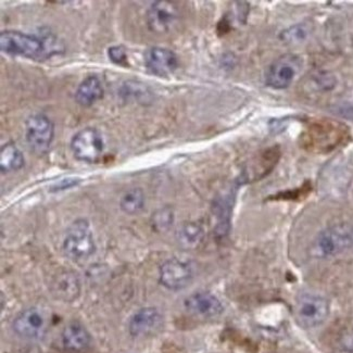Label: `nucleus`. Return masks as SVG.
Instances as JSON below:
<instances>
[{"label": "nucleus", "instance_id": "9b49d317", "mask_svg": "<svg viewBox=\"0 0 353 353\" xmlns=\"http://www.w3.org/2000/svg\"><path fill=\"white\" fill-rule=\"evenodd\" d=\"M13 330L26 339H39L46 333V320L39 310H24L13 321Z\"/></svg>", "mask_w": 353, "mask_h": 353}, {"label": "nucleus", "instance_id": "20e7f679", "mask_svg": "<svg viewBox=\"0 0 353 353\" xmlns=\"http://www.w3.org/2000/svg\"><path fill=\"white\" fill-rule=\"evenodd\" d=\"M330 302L320 294H301L294 305V318L303 328H314L325 322Z\"/></svg>", "mask_w": 353, "mask_h": 353}, {"label": "nucleus", "instance_id": "39448f33", "mask_svg": "<svg viewBox=\"0 0 353 353\" xmlns=\"http://www.w3.org/2000/svg\"><path fill=\"white\" fill-rule=\"evenodd\" d=\"M71 150L75 159L86 163H96L101 159L105 150L103 135L97 128H83L71 139Z\"/></svg>", "mask_w": 353, "mask_h": 353}, {"label": "nucleus", "instance_id": "f3484780", "mask_svg": "<svg viewBox=\"0 0 353 353\" xmlns=\"http://www.w3.org/2000/svg\"><path fill=\"white\" fill-rule=\"evenodd\" d=\"M24 165V157L16 143H7L0 151V169L3 173L18 171Z\"/></svg>", "mask_w": 353, "mask_h": 353}, {"label": "nucleus", "instance_id": "423d86ee", "mask_svg": "<svg viewBox=\"0 0 353 353\" xmlns=\"http://www.w3.org/2000/svg\"><path fill=\"white\" fill-rule=\"evenodd\" d=\"M353 245V228L349 225H335L319 235L314 243V254L328 258L341 254Z\"/></svg>", "mask_w": 353, "mask_h": 353}, {"label": "nucleus", "instance_id": "dca6fc26", "mask_svg": "<svg viewBox=\"0 0 353 353\" xmlns=\"http://www.w3.org/2000/svg\"><path fill=\"white\" fill-rule=\"evenodd\" d=\"M103 96V83L96 75L86 77L75 92V100L82 107H90Z\"/></svg>", "mask_w": 353, "mask_h": 353}, {"label": "nucleus", "instance_id": "4be33fe9", "mask_svg": "<svg viewBox=\"0 0 353 353\" xmlns=\"http://www.w3.org/2000/svg\"><path fill=\"white\" fill-rule=\"evenodd\" d=\"M341 345L345 352L353 353V326L345 330L341 336Z\"/></svg>", "mask_w": 353, "mask_h": 353}, {"label": "nucleus", "instance_id": "2eb2a0df", "mask_svg": "<svg viewBox=\"0 0 353 353\" xmlns=\"http://www.w3.org/2000/svg\"><path fill=\"white\" fill-rule=\"evenodd\" d=\"M62 343L68 350L83 352L90 348L92 336L81 323L72 322L63 330Z\"/></svg>", "mask_w": 353, "mask_h": 353}, {"label": "nucleus", "instance_id": "4468645a", "mask_svg": "<svg viewBox=\"0 0 353 353\" xmlns=\"http://www.w3.org/2000/svg\"><path fill=\"white\" fill-rule=\"evenodd\" d=\"M161 314L154 307H145L133 315L128 324V330L134 337H141L152 333L161 324Z\"/></svg>", "mask_w": 353, "mask_h": 353}, {"label": "nucleus", "instance_id": "f8f14e48", "mask_svg": "<svg viewBox=\"0 0 353 353\" xmlns=\"http://www.w3.org/2000/svg\"><path fill=\"white\" fill-rule=\"evenodd\" d=\"M143 57L146 69L156 77H167L179 67V59L175 52L164 47H150Z\"/></svg>", "mask_w": 353, "mask_h": 353}, {"label": "nucleus", "instance_id": "b1692460", "mask_svg": "<svg viewBox=\"0 0 353 353\" xmlns=\"http://www.w3.org/2000/svg\"><path fill=\"white\" fill-rule=\"evenodd\" d=\"M77 179H63V181H61V182H60L59 184H57L56 186H54V190H68V188H70V187L75 186V185H77Z\"/></svg>", "mask_w": 353, "mask_h": 353}, {"label": "nucleus", "instance_id": "9d476101", "mask_svg": "<svg viewBox=\"0 0 353 353\" xmlns=\"http://www.w3.org/2000/svg\"><path fill=\"white\" fill-rule=\"evenodd\" d=\"M192 270L190 264L171 259L160 268V282L171 290H183L192 282Z\"/></svg>", "mask_w": 353, "mask_h": 353}, {"label": "nucleus", "instance_id": "6ab92c4d", "mask_svg": "<svg viewBox=\"0 0 353 353\" xmlns=\"http://www.w3.org/2000/svg\"><path fill=\"white\" fill-rule=\"evenodd\" d=\"M145 205V194L139 188L128 190L121 199L120 207L126 214L141 212Z\"/></svg>", "mask_w": 353, "mask_h": 353}, {"label": "nucleus", "instance_id": "5701e85b", "mask_svg": "<svg viewBox=\"0 0 353 353\" xmlns=\"http://www.w3.org/2000/svg\"><path fill=\"white\" fill-rule=\"evenodd\" d=\"M162 215H163V218H161V214L156 215V225L160 226L163 228H168V226L171 224L172 222V214L171 213L165 212V211H162Z\"/></svg>", "mask_w": 353, "mask_h": 353}, {"label": "nucleus", "instance_id": "f03ea898", "mask_svg": "<svg viewBox=\"0 0 353 353\" xmlns=\"http://www.w3.org/2000/svg\"><path fill=\"white\" fill-rule=\"evenodd\" d=\"M347 137V128L335 121H315L302 134V145L305 149L327 152L337 147Z\"/></svg>", "mask_w": 353, "mask_h": 353}, {"label": "nucleus", "instance_id": "1a4fd4ad", "mask_svg": "<svg viewBox=\"0 0 353 353\" xmlns=\"http://www.w3.org/2000/svg\"><path fill=\"white\" fill-rule=\"evenodd\" d=\"M299 70L300 61L297 57L290 54L282 57L270 67L266 75V84L274 90L290 88Z\"/></svg>", "mask_w": 353, "mask_h": 353}, {"label": "nucleus", "instance_id": "412c9836", "mask_svg": "<svg viewBox=\"0 0 353 353\" xmlns=\"http://www.w3.org/2000/svg\"><path fill=\"white\" fill-rule=\"evenodd\" d=\"M108 57L112 63L126 68L128 65V52L123 46H112L108 49Z\"/></svg>", "mask_w": 353, "mask_h": 353}, {"label": "nucleus", "instance_id": "6e6552de", "mask_svg": "<svg viewBox=\"0 0 353 353\" xmlns=\"http://www.w3.org/2000/svg\"><path fill=\"white\" fill-rule=\"evenodd\" d=\"M179 20V11L174 3L156 1L147 12V24L150 31L167 34L173 30Z\"/></svg>", "mask_w": 353, "mask_h": 353}, {"label": "nucleus", "instance_id": "7ed1b4c3", "mask_svg": "<svg viewBox=\"0 0 353 353\" xmlns=\"http://www.w3.org/2000/svg\"><path fill=\"white\" fill-rule=\"evenodd\" d=\"M96 246L90 224L86 220L75 221L67 230L63 251L73 261H84L95 252Z\"/></svg>", "mask_w": 353, "mask_h": 353}, {"label": "nucleus", "instance_id": "f257e3e1", "mask_svg": "<svg viewBox=\"0 0 353 353\" xmlns=\"http://www.w3.org/2000/svg\"><path fill=\"white\" fill-rule=\"evenodd\" d=\"M0 48L9 56L33 60L48 59L62 50L52 36L41 37L19 31L1 32Z\"/></svg>", "mask_w": 353, "mask_h": 353}, {"label": "nucleus", "instance_id": "ddd939ff", "mask_svg": "<svg viewBox=\"0 0 353 353\" xmlns=\"http://www.w3.org/2000/svg\"><path fill=\"white\" fill-rule=\"evenodd\" d=\"M185 307L190 314L199 318L210 319L222 314L223 305L214 294L200 292L185 300Z\"/></svg>", "mask_w": 353, "mask_h": 353}, {"label": "nucleus", "instance_id": "a211bd4d", "mask_svg": "<svg viewBox=\"0 0 353 353\" xmlns=\"http://www.w3.org/2000/svg\"><path fill=\"white\" fill-rule=\"evenodd\" d=\"M52 287L57 297L64 301L74 300L80 292V285L77 277L70 273L63 274L59 279H57Z\"/></svg>", "mask_w": 353, "mask_h": 353}, {"label": "nucleus", "instance_id": "aec40b11", "mask_svg": "<svg viewBox=\"0 0 353 353\" xmlns=\"http://www.w3.org/2000/svg\"><path fill=\"white\" fill-rule=\"evenodd\" d=\"M203 228L197 224L190 223L183 226L179 232V243L186 247H194L203 239Z\"/></svg>", "mask_w": 353, "mask_h": 353}, {"label": "nucleus", "instance_id": "0eeeda50", "mask_svg": "<svg viewBox=\"0 0 353 353\" xmlns=\"http://www.w3.org/2000/svg\"><path fill=\"white\" fill-rule=\"evenodd\" d=\"M26 139L35 154H46L54 139V124L47 115L36 113L26 120Z\"/></svg>", "mask_w": 353, "mask_h": 353}]
</instances>
